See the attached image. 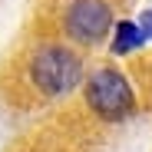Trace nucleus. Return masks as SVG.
<instances>
[{"label": "nucleus", "mask_w": 152, "mask_h": 152, "mask_svg": "<svg viewBox=\"0 0 152 152\" xmlns=\"http://www.w3.org/2000/svg\"><path fill=\"white\" fill-rule=\"evenodd\" d=\"M113 27V13L103 0H76L66 10V33L80 43H96L103 40Z\"/></svg>", "instance_id": "obj_3"}, {"label": "nucleus", "mask_w": 152, "mask_h": 152, "mask_svg": "<svg viewBox=\"0 0 152 152\" xmlns=\"http://www.w3.org/2000/svg\"><path fill=\"white\" fill-rule=\"evenodd\" d=\"M86 103L89 109L106 119V122H119L136 109V96L132 86L126 83V76L116 69H96L86 83Z\"/></svg>", "instance_id": "obj_1"}, {"label": "nucleus", "mask_w": 152, "mask_h": 152, "mask_svg": "<svg viewBox=\"0 0 152 152\" xmlns=\"http://www.w3.org/2000/svg\"><path fill=\"white\" fill-rule=\"evenodd\" d=\"M139 27H142V33H145V37H152V10H145V13L139 17Z\"/></svg>", "instance_id": "obj_5"}, {"label": "nucleus", "mask_w": 152, "mask_h": 152, "mask_svg": "<svg viewBox=\"0 0 152 152\" xmlns=\"http://www.w3.org/2000/svg\"><path fill=\"white\" fill-rule=\"evenodd\" d=\"M30 80L46 96H63L83 80V63L76 53H69L63 46H46L30 63Z\"/></svg>", "instance_id": "obj_2"}, {"label": "nucleus", "mask_w": 152, "mask_h": 152, "mask_svg": "<svg viewBox=\"0 0 152 152\" xmlns=\"http://www.w3.org/2000/svg\"><path fill=\"white\" fill-rule=\"evenodd\" d=\"M145 43V33H142V27L139 23H132V20H119L116 23V37H113V53H129V50H136V46H142Z\"/></svg>", "instance_id": "obj_4"}]
</instances>
